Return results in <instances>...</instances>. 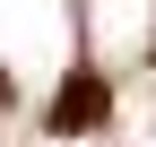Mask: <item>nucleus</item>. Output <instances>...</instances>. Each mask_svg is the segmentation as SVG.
Masks as SVG:
<instances>
[{"mask_svg":"<svg viewBox=\"0 0 156 147\" xmlns=\"http://www.w3.org/2000/svg\"><path fill=\"white\" fill-rule=\"evenodd\" d=\"M104 104H113L104 78H95V69H78L61 95H52V130H61V138H69V130H95V121H104Z\"/></svg>","mask_w":156,"mask_h":147,"instance_id":"f257e3e1","label":"nucleus"},{"mask_svg":"<svg viewBox=\"0 0 156 147\" xmlns=\"http://www.w3.org/2000/svg\"><path fill=\"white\" fill-rule=\"evenodd\" d=\"M0 104H9V69H0Z\"/></svg>","mask_w":156,"mask_h":147,"instance_id":"f03ea898","label":"nucleus"}]
</instances>
